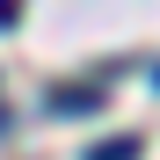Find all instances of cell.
Instances as JSON below:
<instances>
[{"mask_svg":"<svg viewBox=\"0 0 160 160\" xmlns=\"http://www.w3.org/2000/svg\"><path fill=\"white\" fill-rule=\"evenodd\" d=\"M88 160H138V138H109V146L88 153Z\"/></svg>","mask_w":160,"mask_h":160,"instance_id":"6da1fadb","label":"cell"}]
</instances>
